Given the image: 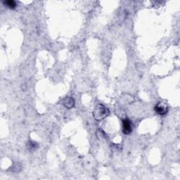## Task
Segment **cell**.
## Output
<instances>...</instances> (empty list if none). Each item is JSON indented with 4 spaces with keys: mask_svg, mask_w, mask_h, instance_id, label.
<instances>
[{
    "mask_svg": "<svg viewBox=\"0 0 180 180\" xmlns=\"http://www.w3.org/2000/svg\"><path fill=\"white\" fill-rule=\"evenodd\" d=\"M93 115L96 121H101L109 115V111L104 105L99 104L94 109Z\"/></svg>",
    "mask_w": 180,
    "mask_h": 180,
    "instance_id": "1",
    "label": "cell"
},
{
    "mask_svg": "<svg viewBox=\"0 0 180 180\" xmlns=\"http://www.w3.org/2000/svg\"><path fill=\"white\" fill-rule=\"evenodd\" d=\"M154 110L158 115H165L167 113L168 106L166 104H162V103H159V104L156 105Z\"/></svg>",
    "mask_w": 180,
    "mask_h": 180,
    "instance_id": "2",
    "label": "cell"
},
{
    "mask_svg": "<svg viewBox=\"0 0 180 180\" xmlns=\"http://www.w3.org/2000/svg\"><path fill=\"white\" fill-rule=\"evenodd\" d=\"M122 129L125 135H129L132 132V122L128 119H125L122 121Z\"/></svg>",
    "mask_w": 180,
    "mask_h": 180,
    "instance_id": "3",
    "label": "cell"
},
{
    "mask_svg": "<svg viewBox=\"0 0 180 180\" xmlns=\"http://www.w3.org/2000/svg\"><path fill=\"white\" fill-rule=\"evenodd\" d=\"M64 104L66 108H71L75 105V100L72 97H66L64 99Z\"/></svg>",
    "mask_w": 180,
    "mask_h": 180,
    "instance_id": "4",
    "label": "cell"
},
{
    "mask_svg": "<svg viewBox=\"0 0 180 180\" xmlns=\"http://www.w3.org/2000/svg\"><path fill=\"white\" fill-rule=\"evenodd\" d=\"M4 4L5 6H7V7L11 8V9H13V8H15L17 6L16 2L13 1V0H7V1H4Z\"/></svg>",
    "mask_w": 180,
    "mask_h": 180,
    "instance_id": "5",
    "label": "cell"
}]
</instances>
